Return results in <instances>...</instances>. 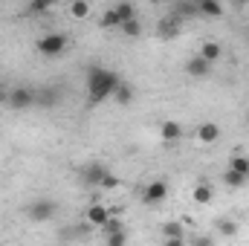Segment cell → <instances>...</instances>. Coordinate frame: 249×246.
Returning a JSON list of instances; mask_svg holds the SVG:
<instances>
[{
  "label": "cell",
  "instance_id": "6da1fadb",
  "mask_svg": "<svg viewBox=\"0 0 249 246\" xmlns=\"http://www.w3.org/2000/svg\"><path fill=\"white\" fill-rule=\"evenodd\" d=\"M122 84V78L113 72V70H107V67H90L87 70V99H90V105H102L105 99H113V93H116V87Z\"/></svg>",
  "mask_w": 249,
  "mask_h": 246
},
{
  "label": "cell",
  "instance_id": "7a4b0ae2",
  "mask_svg": "<svg viewBox=\"0 0 249 246\" xmlns=\"http://www.w3.org/2000/svg\"><path fill=\"white\" fill-rule=\"evenodd\" d=\"M55 211H58V203H55V200H47V197L32 200V203L26 206V217H29L32 223H47V220L55 217Z\"/></svg>",
  "mask_w": 249,
  "mask_h": 246
},
{
  "label": "cell",
  "instance_id": "3957f363",
  "mask_svg": "<svg viewBox=\"0 0 249 246\" xmlns=\"http://www.w3.org/2000/svg\"><path fill=\"white\" fill-rule=\"evenodd\" d=\"M38 53L41 55H47V58H55V55H61L64 50H67V35L61 32H50V35H44V38H38Z\"/></svg>",
  "mask_w": 249,
  "mask_h": 246
},
{
  "label": "cell",
  "instance_id": "277c9868",
  "mask_svg": "<svg viewBox=\"0 0 249 246\" xmlns=\"http://www.w3.org/2000/svg\"><path fill=\"white\" fill-rule=\"evenodd\" d=\"M78 174H81V183H84V185H90V188H102L105 177H107L110 171H107V165H105V162H84Z\"/></svg>",
  "mask_w": 249,
  "mask_h": 246
},
{
  "label": "cell",
  "instance_id": "5b68a950",
  "mask_svg": "<svg viewBox=\"0 0 249 246\" xmlns=\"http://www.w3.org/2000/svg\"><path fill=\"white\" fill-rule=\"evenodd\" d=\"M6 102H9L12 110H26V107H32V105L38 102V93L29 90V87H15V90H9Z\"/></svg>",
  "mask_w": 249,
  "mask_h": 246
},
{
  "label": "cell",
  "instance_id": "8992f818",
  "mask_svg": "<svg viewBox=\"0 0 249 246\" xmlns=\"http://www.w3.org/2000/svg\"><path fill=\"white\" fill-rule=\"evenodd\" d=\"M168 197V183L165 180H154V183L145 185V191H142V200L148 203V206H157V203H162Z\"/></svg>",
  "mask_w": 249,
  "mask_h": 246
},
{
  "label": "cell",
  "instance_id": "52a82bcc",
  "mask_svg": "<svg viewBox=\"0 0 249 246\" xmlns=\"http://www.w3.org/2000/svg\"><path fill=\"white\" fill-rule=\"evenodd\" d=\"M107 220H110V211H107V206H102V203H93V206H87V226H93V229H102Z\"/></svg>",
  "mask_w": 249,
  "mask_h": 246
},
{
  "label": "cell",
  "instance_id": "ba28073f",
  "mask_svg": "<svg viewBox=\"0 0 249 246\" xmlns=\"http://www.w3.org/2000/svg\"><path fill=\"white\" fill-rule=\"evenodd\" d=\"M220 139V124L217 122H203L197 127V142L200 145H214Z\"/></svg>",
  "mask_w": 249,
  "mask_h": 246
},
{
  "label": "cell",
  "instance_id": "9c48e42d",
  "mask_svg": "<svg viewBox=\"0 0 249 246\" xmlns=\"http://www.w3.org/2000/svg\"><path fill=\"white\" fill-rule=\"evenodd\" d=\"M157 35H160L162 41H168V38H177V35H180V18H174V15L162 18V20L157 23Z\"/></svg>",
  "mask_w": 249,
  "mask_h": 246
},
{
  "label": "cell",
  "instance_id": "30bf717a",
  "mask_svg": "<svg viewBox=\"0 0 249 246\" xmlns=\"http://www.w3.org/2000/svg\"><path fill=\"white\" fill-rule=\"evenodd\" d=\"M197 15H203V18H223V3H217V0H200L197 3Z\"/></svg>",
  "mask_w": 249,
  "mask_h": 246
},
{
  "label": "cell",
  "instance_id": "8fae6325",
  "mask_svg": "<svg viewBox=\"0 0 249 246\" xmlns=\"http://www.w3.org/2000/svg\"><path fill=\"white\" fill-rule=\"evenodd\" d=\"M220 55H223V47H220L217 41H203V47H200V58H203V61L214 64Z\"/></svg>",
  "mask_w": 249,
  "mask_h": 246
},
{
  "label": "cell",
  "instance_id": "7c38bea8",
  "mask_svg": "<svg viewBox=\"0 0 249 246\" xmlns=\"http://www.w3.org/2000/svg\"><path fill=\"white\" fill-rule=\"evenodd\" d=\"M191 197H194V203L197 206H209L212 203V197H214V188L209 183H197L194 185V191H191Z\"/></svg>",
  "mask_w": 249,
  "mask_h": 246
},
{
  "label": "cell",
  "instance_id": "4fadbf2b",
  "mask_svg": "<svg viewBox=\"0 0 249 246\" xmlns=\"http://www.w3.org/2000/svg\"><path fill=\"white\" fill-rule=\"evenodd\" d=\"M186 72H188V75H194V78H203V75H209V72H212V64L203 61V58L197 55V58H191V61L186 64Z\"/></svg>",
  "mask_w": 249,
  "mask_h": 246
},
{
  "label": "cell",
  "instance_id": "5bb4252c",
  "mask_svg": "<svg viewBox=\"0 0 249 246\" xmlns=\"http://www.w3.org/2000/svg\"><path fill=\"white\" fill-rule=\"evenodd\" d=\"M162 235H165V241H183V238H186V229H183L180 220H168V223L162 226Z\"/></svg>",
  "mask_w": 249,
  "mask_h": 246
},
{
  "label": "cell",
  "instance_id": "9a60e30c",
  "mask_svg": "<svg viewBox=\"0 0 249 246\" xmlns=\"http://www.w3.org/2000/svg\"><path fill=\"white\" fill-rule=\"evenodd\" d=\"M160 136H162L165 142H177V139H183V127H180L177 122H162Z\"/></svg>",
  "mask_w": 249,
  "mask_h": 246
},
{
  "label": "cell",
  "instance_id": "2e32d148",
  "mask_svg": "<svg viewBox=\"0 0 249 246\" xmlns=\"http://www.w3.org/2000/svg\"><path fill=\"white\" fill-rule=\"evenodd\" d=\"M247 183H249V180L244 177V174H238V171H229V168L223 171V185H226V188H232V191H235V188H244Z\"/></svg>",
  "mask_w": 249,
  "mask_h": 246
},
{
  "label": "cell",
  "instance_id": "e0dca14e",
  "mask_svg": "<svg viewBox=\"0 0 249 246\" xmlns=\"http://www.w3.org/2000/svg\"><path fill=\"white\" fill-rule=\"evenodd\" d=\"M99 26H102V29H116V26H119V15H116V9H113V6L102 12V18H99Z\"/></svg>",
  "mask_w": 249,
  "mask_h": 246
},
{
  "label": "cell",
  "instance_id": "ac0fdd59",
  "mask_svg": "<svg viewBox=\"0 0 249 246\" xmlns=\"http://www.w3.org/2000/svg\"><path fill=\"white\" fill-rule=\"evenodd\" d=\"M70 15H72L75 20H84V18L90 15V3H87V0H72V3H70Z\"/></svg>",
  "mask_w": 249,
  "mask_h": 246
},
{
  "label": "cell",
  "instance_id": "d6986e66",
  "mask_svg": "<svg viewBox=\"0 0 249 246\" xmlns=\"http://www.w3.org/2000/svg\"><path fill=\"white\" fill-rule=\"evenodd\" d=\"M214 229H217V235H223V238H235V235H238V223H235V220H226V217L217 220Z\"/></svg>",
  "mask_w": 249,
  "mask_h": 246
},
{
  "label": "cell",
  "instance_id": "ffe728a7",
  "mask_svg": "<svg viewBox=\"0 0 249 246\" xmlns=\"http://www.w3.org/2000/svg\"><path fill=\"white\" fill-rule=\"evenodd\" d=\"M113 9H116V15H119V26L136 18V9H133V3H116Z\"/></svg>",
  "mask_w": 249,
  "mask_h": 246
},
{
  "label": "cell",
  "instance_id": "44dd1931",
  "mask_svg": "<svg viewBox=\"0 0 249 246\" xmlns=\"http://www.w3.org/2000/svg\"><path fill=\"white\" fill-rule=\"evenodd\" d=\"M113 99H116V105H130V102H133V87H130V84H119V87H116V93H113Z\"/></svg>",
  "mask_w": 249,
  "mask_h": 246
},
{
  "label": "cell",
  "instance_id": "7402d4cb",
  "mask_svg": "<svg viewBox=\"0 0 249 246\" xmlns=\"http://www.w3.org/2000/svg\"><path fill=\"white\" fill-rule=\"evenodd\" d=\"M116 232H127V229H124V220H122V217H110V220L102 226V235H105V238H110V235H116Z\"/></svg>",
  "mask_w": 249,
  "mask_h": 246
},
{
  "label": "cell",
  "instance_id": "603a6c76",
  "mask_svg": "<svg viewBox=\"0 0 249 246\" xmlns=\"http://www.w3.org/2000/svg\"><path fill=\"white\" fill-rule=\"evenodd\" d=\"M171 15L174 18H191V15H197V3H174Z\"/></svg>",
  "mask_w": 249,
  "mask_h": 246
},
{
  "label": "cell",
  "instance_id": "cb8c5ba5",
  "mask_svg": "<svg viewBox=\"0 0 249 246\" xmlns=\"http://www.w3.org/2000/svg\"><path fill=\"white\" fill-rule=\"evenodd\" d=\"M229 171H238V174H244V177H247L249 157H232V159H229Z\"/></svg>",
  "mask_w": 249,
  "mask_h": 246
},
{
  "label": "cell",
  "instance_id": "d4e9b609",
  "mask_svg": "<svg viewBox=\"0 0 249 246\" xmlns=\"http://www.w3.org/2000/svg\"><path fill=\"white\" fill-rule=\"evenodd\" d=\"M53 6H55L53 0H32L26 9H29V15H44V12H50Z\"/></svg>",
  "mask_w": 249,
  "mask_h": 246
},
{
  "label": "cell",
  "instance_id": "484cf974",
  "mask_svg": "<svg viewBox=\"0 0 249 246\" xmlns=\"http://www.w3.org/2000/svg\"><path fill=\"white\" fill-rule=\"evenodd\" d=\"M119 29H122L127 38H139V35H142V23H139L136 18H133V20H127V23H122Z\"/></svg>",
  "mask_w": 249,
  "mask_h": 246
},
{
  "label": "cell",
  "instance_id": "4316f807",
  "mask_svg": "<svg viewBox=\"0 0 249 246\" xmlns=\"http://www.w3.org/2000/svg\"><path fill=\"white\" fill-rule=\"evenodd\" d=\"M107 246H127V232H116L107 238Z\"/></svg>",
  "mask_w": 249,
  "mask_h": 246
},
{
  "label": "cell",
  "instance_id": "83f0119b",
  "mask_svg": "<svg viewBox=\"0 0 249 246\" xmlns=\"http://www.w3.org/2000/svg\"><path fill=\"white\" fill-rule=\"evenodd\" d=\"M191 246H212V238L209 235H194L191 238Z\"/></svg>",
  "mask_w": 249,
  "mask_h": 246
},
{
  "label": "cell",
  "instance_id": "f1b7e54d",
  "mask_svg": "<svg viewBox=\"0 0 249 246\" xmlns=\"http://www.w3.org/2000/svg\"><path fill=\"white\" fill-rule=\"evenodd\" d=\"M119 177H113V174H107V177H105V183H102V188H119Z\"/></svg>",
  "mask_w": 249,
  "mask_h": 246
},
{
  "label": "cell",
  "instance_id": "f546056e",
  "mask_svg": "<svg viewBox=\"0 0 249 246\" xmlns=\"http://www.w3.org/2000/svg\"><path fill=\"white\" fill-rule=\"evenodd\" d=\"M165 246H186V241H165Z\"/></svg>",
  "mask_w": 249,
  "mask_h": 246
},
{
  "label": "cell",
  "instance_id": "4dcf8cb0",
  "mask_svg": "<svg viewBox=\"0 0 249 246\" xmlns=\"http://www.w3.org/2000/svg\"><path fill=\"white\" fill-rule=\"evenodd\" d=\"M247 122H249V110H247Z\"/></svg>",
  "mask_w": 249,
  "mask_h": 246
},
{
  "label": "cell",
  "instance_id": "1f68e13d",
  "mask_svg": "<svg viewBox=\"0 0 249 246\" xmlns=\"http://www.w3.org/2000/svg\"><path fill=\"white\" fill-rule=\"evenodd\" d=\"M247 180H249V171H247Z\"/></svg>",
  "mask_w": 249,
  "mask_h": 246
},
{
  "label": "cell",
  "instance_id": "d6a6232c",
  "mask_svg": "<svg viewBox=\"0 0 249 246\" xmlns=\"http://www.w3.org/2000/svg\"><path fill=\"white\" fill-rule=\"evenodd\" d=\"M247 44H249V38H247Z\"/></svg>",
  "mask_w": 249,
  "mask_h": 246
}]
</instances>
